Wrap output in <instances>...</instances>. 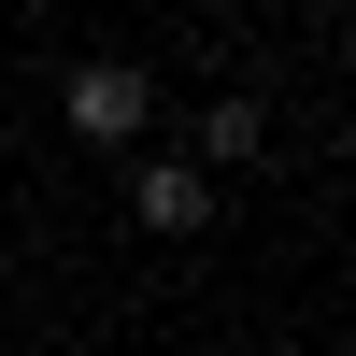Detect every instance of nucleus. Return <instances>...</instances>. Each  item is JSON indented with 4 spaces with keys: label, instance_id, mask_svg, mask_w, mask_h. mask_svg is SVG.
I'll return each instance as SVG.
<instances>
[{
    "label": "nucleus",
    "instance_id": "7ed1b4c3",
    "mask_svg": "<svg viewBox=\"0 0 356 356\" xmlns=\"http://www.w3.org/2000/svg\"><path fill=\"white\" fill-rule=\"evenodd\" d=\"M257 143H271V114H257V100H214V114H200V157H214V171H243ZM200 157H186V171H200Z\"/></svg>",
    "mask_w": 356,
    "mask_h": 356
},
{
    "label": "nucleus",
    "instance_id": "f03ea898",
    "mask_svg": "<svg viewBox=\"0 0 356 356\" xmlns=\"http://www.w3.org/2000/svg\"><path fill=\"white\" fill-rule=\"evenodd\" d=\"M129 214H143V228H171V243H186V228H214V186H200L186 157H143V186H129Z\"/></svg>",
    "mask_w": 356,
    "mask_h": 356
},
{
    "label": "nucleus",
    "instance_id": "f257e3e1",
    "mask_svg": "<svg viewBox=\"0 0 356 356\" xmlns=\"http://www.w3.org/2000/svg\"><path fill=\"white\" fill-rule=\"evenodd\" d=\"M143 114H157V86H143L129 57H86L72 72V129L86 143H143Z\"/></svg>",
    "mask_w": 356,
    "mask_h": 356
}]
</instances>
